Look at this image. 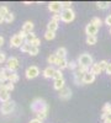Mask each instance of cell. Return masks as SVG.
I'll list each match as a JSON object with an SVG mask.
<instances>
[{
    "mask_svg": "<svg viewBox=\"0 0 111 123\" xmlns=\"http://www.w3.org/2000/svg\"><path fill=\"white\" fill-rule=\"evenodd\" d=\"M104 123H111V116L106 117V118L104 119Z\"/></svg>",
    "mask_w": 111,
    "mask_h": 123,
    "instance_id": "46",
    "label": "cell"
},
{
    "mask_svg": "<svg viewBox=\"0 0 111 123\" xmlns=\"http://www.w3.org/2000/svg\"><path fill=\"white\" fill-rule=\"evenodd\" d=\"M38 52H39V48L32 46V48H31V50H30V53H28V54H30V55H37Z\"/></svg>",
    "mask_w": 111,
    "mask_h": 123,
    "instance_id": "36",
    "label": "cell"
},
{
    "mask_svg": "<svg viewBox=\"0 0 111 123\" xmlns=\"http://www.w3.org/2000/svg\"><path fill=\"white\" fill-rule=\"evenodd\" d=\"M57 30H58V22L51 18V21H49L48 25H47V31H51V32H56Z\"/></svg>",
    "mask_w": 111,
    "mask_h": 123,
    "instance_id": "19",
    "label": "cell"
},
{
    "mask_svg": "<svg viewBox=\"0 0 111 123\" xmlns=\"http://www.w3.org/2000/svg\"><path fill=\"white\" fill-rule=\"evenodd\" d=\"M90 24H93L94 26H96V27H100L103 25V20L100 18V17H96V16H94L93 18H91V21H90Z\"/></svg>",
    "mask_w": 111,
    "mask_h": 123,
    "instance_id": "25",
    "label": "cell"
},
{
    "mask_svg": "<svg viewBox=\"0 0 111 123\" xmlns=\"http://www.w3.org/2000/svg\"><path fill=\"white\" fill-rule=\"evenodd\" d=\"M5 87H6L7 91H13V90L15 89V86H14L13 83H7V84H5Z\"/></svg>",
    "mask_w": 111,
    "mask_h": 123,
    "instance_id": "39",
    "label": "cell"
},
{
    "mask_svg": "<svg viewBox=\"0 0 111 123\" xmlns=\"http://www.w3.org/2000/svg\"><path fill=\"white\" fill-rule=\"evenodd\" d=\"M48 10L54 14H60L63 11V6L60 1H51L48 4Z\"/></svg>",
    "mask_w": 111,
    "mask_h": 123,
    "instance_id": "8",
    "label": "cell"
},
{
    "mask_svg": "<svg viewBox=\"0 0 111 123\" xmlns=\"http://www.w3.org/2000/svg\"><path fill=\"white\" fill-rule=\"evenodd\" d=\"M95 78L96 75L93 74L91 71H88V73L84 74V78H83V84L84 85H88V84H93L94 81H95Z\"/></svg>",
    "mask_w": 111,
    "mask_h": 123,
    "instance_id": "11",
    "label": "cell"
},
{
    "mask_svg": "<svg viewBox=\"0 0 111 123\" xmlns=\"http://www.w3.org/2000/svg\"><path fill=\"white\" fill-rule=\"evenodd\" d=\"M37 37H36V35H35V32H31V33H27V36H26V38H25V42L26 43H31L32 41H35Z\"/></svg>",
    "mask_w": 111,
    "mask_h": 123,
    "instance_id": "29",
    "label": "cell"
},
{
    "mask_svg": "<svg viewBox=\"0 0 111 123\" xmlns=\"http://www.w3.org/2000/svg\"><path fill=\"white\" fill-rule=\"evenodd\" d=\"M1 22H5V17L0 15V24H1Z\"/></svg>",
    "mask_w": 111,
    "mask_h": 123,
    "instance_id": "48",
    "label": "cell"
},
{
    "mask_svg": "<svg viewBox=\"0 0 111 123\" xmlns=\"http://www.w3.org/2000/svg\"><path fill=\"white\" fill-rule=\"evenodd\" d=\"M78 65H79L78 62H74V60H72V62H69V63H68V68L72 69V70H74V71L78 69Z\"/></svg>",
    "mask_w": 111,
    "mask_h": 123,
    "instance_id": "32",
    "label": "cell"
},
{
    "mask_svg": "<svg viewBox=\"0 0 111 123\" xmlns=\"http://www.w3.org/2000/svg\"><path fill=\"white\" fill-rule=\"evenodd\" d=\"M31 48H32V44L31 43H24L22 46H21V52H24V53H30V50H31Z\"/></svg>",
    "mask_w": 111,
    "mask_h": 123,
    "instance_id": "28",
    "label": "cell"
},
{
    "mask_svg": "<svg viewBox=\"0 0 111 123\" xmlns=\"http://www.w3.org/2000/svg\"><path fill=\"white\" fill-rule=\"evenodd\" d=\"M5 62H7V60H6V54H5L4 52H0V64L5 63Z\"/></svg>",
    "mask_w": 111,
    "mask_h": 123,
    "instance_id": "38",
    "label": "cell"
},
{
    "mask_svg": "<svg viewBox=\"0 0 111 123\" xmlns=\"http://www.w3.org/2000/svg\"><path fill=\"white\" fill-rule=\"evenodd\" d=\"M90 71H91L93 74H95V75H99V74H101V73H103V70H101V68H100L99 63H94L93 67L90 68Z\"/></svg>",
    "mask_w": 111,
    "mask_h": 123,
    "instance_id": "23",
    "label": "cell"
},
{
    "mask_svg": "<svg viewBox=\"0 0 111 123\" xmlns=\"http://www.w3.org/2000/svg\"><path fill=\"white\" fill-rule=\"evenodd\" d=\"M95 5H96V7H98V9L105 10V9H107V7L110 6V3H107V1H96V3H95Z\"/></svg>",
    "mask_w": 111,
    "mask_h": 123,
    "instance_id": "24",
    "label": "cell"
},
{
    "mask_svg": "<svg viewBox=\"0 0 111 123\" xmlns=\"http://www.w3.org/2000/svg\"><path fill=\"white\" fill-rule=\"evenodd\" d=\"M60 17H62L63 22H72L73 20L75 18V12L73 11L72 9H64L62 12H60Z\"/></svg>",
    "mask_w": 111,
    "mask_h": 123,
    "instance_id": "3",
    "label": "cell"
},
{
    "mask_svg": "<svg viewBox=\"0 0 111 123\" xmlns=\"http://www.w3.org/2000/svg\"><path fill=\"white\" fill-rule=\"evenodd\" d=\"M98 31H99V27L94 26L93 24H88L85 26V33H86V36H96Z\"/></svg>",
    "mask_w": 111,
    "mask_h": 123,
    "instance_id": "12",
    "label": "cell"
},
{
    "mask_svg": "<svg viewBox=\"0 0 111 123\" xmlns=\"http://www.w3.org/2000/svg\"><path fill=\"white\" fill-rule=\"evenodd\" d=\"M54 73H56V69L53 68V67H47L45 70H43V76L46 78V79H51V78H53V75H54Z\"/></svg>",
    "mask_w": 111,
    "mask_h": 123,
    "instance_id": "14",
    "label": "cell"
},
{
    "mask_svg": "<svg viewBox=\"0 0 111 123\" xmlns=\"http://www.w3.org/2000/svg\"><path fill=\"white\" fill-rule=\"evenodd\" d=\"M45 38L47 41H52L56 38V32H51V31H46V33H45Z\"/></svg>",
    "mask_w": 111,
    "mask_h": 123,
    "instance_id": "30",
    "label": "cell"
},
{
    "mask_svg": "<svg viewBox=\"0 0 111 123\" xmlns=\"http://www.w3.org/2000/svg\"><path fill=\"white\" fill-rule=\"evenodd\" d=\"M25 75H26L27 79H35V78H37V76L39 75V69H38V67H36V65L28 67V68L26 69V71H25Z\"/></svg>",
    "mask_w": 111,
    "mask_h": 123,
    "instance_id": "4",
    "label": "cell"
},
{
    "mask_svg": "<svg viewBox=\"0 0 111 123\" xmlns=\"http://www.w3.org/2000/svg\"><path fill=\"white\" fill-rule=\"evenodd\" d=\"M0 101H1L3 104H4V102L10 101V91L6 90L5 84L0 85Z\"/></svg>",
    "mask_w": 111,
    "mask_h": 123,
    "instance_id": "9",
    "label": "cell"
},
{
    "mask_svg": "<svg viewBox=\"0 0 111 123\" xmlns=\"http://www.w3.org/2000/svg\"><path fill=\"white\" fill-rule=\"evenodd\" d=\"M65 81H64V79H59V80H54V84H53V87L56 89V90H62L65 85Z\"/></svg>",
    "mask_w": 111,
    "mask_h": 123,
    "instance_id": "22",
    "label": "cell"
},
{
    "mask_svg": "<svg viewBox=\"0 0 111 123\" xmlns=\"http://www.w3.org/2000/svg\"><path fill=\"white\" fill-rule=\"evenodd\" d=\"M111 116V104H109V102H106V104L104 105L103 107V115H101V118L105 119L106 117Z\"/></svg>",
    "mask_w": 111,
    "mask_h": 123,
    "instance_id": "15",
    "label": "cell"
},
{
    "mask_svg": "<svg viewBox=\"0 0 111 123\" xmlns=\"http://www.w3.org/2000/svg\"><path fill=\"white\" fill-rule=\"evenodd\" d=\"M84 74H85V73H83V71H80L79 69H77V70L74 71L73 76H74V83H75L77 85L83 84V78H84Z\"/></svg>",
    "mask_w": 111,
    "mask_h": 123,
    "instance_id": "13",
    "label": "cell"
},
{
    "mask_svg": "<svg viewBox=\"0 0 111 123\" xmlns=\"http://www.w3.org/2000/svg\"><path fill=\"white\" fill-rule=\"evenodd\" d=\"M72 1H62V6H63V10L64 9H72Z\"/></svg>",
    "mask_w": 111,
    "mask_h": 123,
    "instance_id": "37",
    "label": "cell"
},
{
    "mask_svg": "<svg viewBox=\"0 0 111 123\" xmlns=\"http://www.w3.org/2000/svg\"><path fill=\"white\" fill-rule=\"evenodd\" d=\"M14 20H15V15H14L13 12H9V14L5 16V22H7V24H11Z\"/></svg>",
    "mask_w": 111,
    "mask_h": 123,
    "instance_id": "31",
    "label": "cell"
},
{
    "mask_svg": "<svg viewBox=\"0 0 111 123\" xmlns=\"http://www.w3.org/2000/svg\"><path fill=\"white\" fill-rule=\"evenodd\" d=\"M6 76H7L9 83H13V84H15V83H17V81H19V75H17L16 73H11L10 70H7V74H6Z\"/></svg>",
    "mask_w": 111,
    "mask_h": 123,
    "instance_id": "17",
    "label": "cell"
},
{
    "mask_svg": "<svg viewBox=\"0 0 111 123\" xmlns=\"http://www.w3.org/2000/svg\"><path fill=\"white\" fill-rule=\"evenodd\" d=\"M22 31H25L26 33H31L33 32V22L32 21H26L22 25Z\"/></svg>",
    "mask_w": 111,
    "mask_h": 123,
    "instance_id": "16",
    "label": "cell"
},
{
    "mask_svg": "<svg viewBox=\"0 0 111 123\" xmlns=\"http://www.w3.org/2000/svg\"><path fill=\"white\" fill-rule=\"evenodd\" d=\"M105 73L109 74V75H111V63L107 64V68H106V70H105Z\"/></svg>",
    "mask_w": 111,
    "mask_h": 123,
    "instance_id": "44",
    "label": "cell"
},
{
    "mask_svg": "<svg viewBox=\"0 0 111 123\" xmlns=\"http://www.w3.org/2000/svg\"><path fill=\"white\" fill-rule=\"evenodd\" d=\"M96 42H98L96 36H86V43L89 46H94V44H96Z\"/></svg>",
    "mask_w": 111,
    "mask_h": 123,
    "instance_id": "26",
    "label": "cell"
},
{
    "mask_svg": "<svg viewBox=\"0 0 111 123\" xmlns=\"http://www.w3.org/2000/svg\"><path fill=\"white\" fill-rule=\"evenodd\" d=\"M78 64H79V65H83V67H86V68H91L93 64H94L93 57L90 55L89 53L80 54L79 58H78Z\"/></svg>",
    "mask_w": 111,
    "mask_h": 123,
    "instance_id": "2",
    "label": "cell"
},
{
    "mask_svg": "<svg viewBox=\"0 0 111 123\" xmlns=\"http://www.w3.org/2000/svg\"><path fill=\"white\" fill-rule=\"evenodd\" d=\"M105 25H107V26L111 27V14L106 16V18H105Z\"/></svg>",
    "mask_w": 111,
    "mask_h": 123,
    "instance_id": "42",
    "label": "cell"
},
{
    "mask_svg": "<svg viewBox=\"0 0 111 123\" xmlns=\"http://www.w3.org/2000/svg\"><path fill=\"white\" fill-rule=\"evenodd\" d=\"M56 55H57L58 58H60V59H64L65 55H67V49H65L64 47H59V48H57V50H56Z\"/></svg>",
    "mask_w": 111,
    "mask_h": 123,
    "instance_id": "21",
    "label": "cell"
},
{
    "mask_svg": "<svg viewBox=\"0 0 111 123\" xmlns=\"http://www.w3.org/2000/svg\"><path fill=\"white\" fill-rule=\"evenodd\" d=\"M19 68V59L16 57H11L9 58L6 62V69L10 70L11 73H15V70Z\"/></svg>",
    "mask_w": 111,
    "mask_h": 123,
    "instance_id": "6",
    "label": "cell"
},
{
    "mask_svg": "<svg viewBox=\"0 0 111 123\" xmlns=\"http://www.w3.org/2000/svg\"><path fill=\"white\" fill-rule=\"evenodd\" d=\"M68 63H69V62H68L65 58H64V59H60L57 67H59V70H63V69H67V68H68Z\"/></svg>",
    "mask_w": 111,
    "mask_h": 123,
    "instance_id": "27",
    "label": "cell"
},
{
    "mask_svg": "<svg viewBox=\"0 0 111 123\" xmlns=\"http://www.w3.org/2000/svg\"><path fill=\"white\" fill-rule=\"evenodd\" d=\"M59 60H60V58H58V57L56 55V53H54V54H51V55H48V58H47L48 64H51V65H58Z\"/></svg>",
    "mask_w": 111,
    "mask_h": 123,
    "instance_id": "18",
    "label": "cell"
},
{
    "mask_svg": "<svg viewBox=\"0 0 111 123\" xmlns=\"http://www.w3.org/2000/svg\"><path fill=\"white\" fill-rule=\"evenodd\" d=\"M70 97H72V90H70L69 87L64 86L62 90L59 91V98H60V100L67 101V100H69Z\"/></svg>",
    "mask_w": 111,
    "mask_h": 123,
    "instance_id": "10",
    "label": "cell"
},
{
    "mask_svg": "<svg viewBox=\"0 0 111 123\" xmlns=\"http://www.w3.org/2000/svg\"><path fill=\"white\" fill-rule=\"evenodd\" d=\"M31 110H32V112H35V115L39 113V112H47L48 113L49 107L43 98H35L31 102Z\"/></svg>",
    "mask_w": 111,
    "mask_h": 123,
    "instance_id": "1",
    "label": "cell"
},
{
    "mask_svg": "<svg viewBox=\"0 0 111 123\" xmlns=\"http://www.w3.org/2000/svg\"><path fill=\"white\" fill-rule=\"evenodd\" d=\"M31 44H32L33 47H39V44H41V39L36 38L35 41H32V42H31Z\"/></svg>",
    "mask_w": 111,
    "mask_h": 123,
    "instance_id": "40",
    "label": "cell"
},
{
    "mask_svg": "<svg viewBox=\"0 0 111 123\" xmlns=\"http://www.w3.org/2000/svg\"><path fill=\"white\" fill-rule=\"evenodd\" d=\"M53 79H54V80H59V79H63V74H62V70L57 69V70H56V73H54V75H53Z\"/></svg>",
    "mask_w": 111,
    "mask_h": 123,
    "instance_id": "33",
    "label": "cell"
},
{
    "mask_svg": "<svg viewBox=\"0 0 111 123\" xmlns=\"http://www.w3.org/2000/svg\"><path fill=\"white\" fill-rule=\"evenodd\" d=\"M6 74H7V69L6 68H1V69H0V85L5 84V81L7 80Z\"/></svg>",
    "mask_w": 111,
    "mask_h": 123,
    "instance_id": "20",
    "label": "cell"
},
{
    "mask_svg": "<svg viewBox=\"0 0 111 123\" xmlns=\"http://www.w3.org/2000/svg\"><path fill=\"white\" fill-rule=\"evenodd\" d=\"M14 110H15V102H14V101L4 102V104L1 105V108H0V111H1L3 115H9V113H11Z\"/></svg>",
    "mask_w": 111,
    "mask_h": 123,
    "instance_id": "5",
    "label": "cell"
},
{
    "mask_svg": "<svg viewBox=\"0 0 111 123\" xmlns=\"http://www.w3.org/2000/svg\"><path fill=\"white\" fill-rule=\"evenodd\" d=\"M28 123H42V121H39V119H37V118H33V119H31Z\"/></svg>",
    "mask_w": 111,
    "mask_h": 123,
    "instance_id": "45",
    "label": "cell"
},
{
    "mask_svg": "<svg viewBox=\"0 0 111 123\" xmlns=\"http://www.w3.org/2000/svg\"><path fill=\"white\" fill-rule=\"evenodd\" d=\"M24 43H25V39H22L19 35H14L10 38V47H13V48H21Z\"/></svg>",
    "mask_w": 111,
    "mask_h": 123,
    "instance_id": "7",
    "label": "cell"
},
{
    "mask_svg": "<svg viewBox=\"0 0 111 123\" xmlns=\"http://www.w3.org/2000/svg\"><path fill=\"white\" fill-rule=\"evenodd\" d=\"M107 64H109V62H107V60H101V62H99V65H100V68H101V70H103V71H105V70H106Z\"/></svg>",
    "mask_w": 111,
    "mask_h": 123,
    "instance_id": "35",
    "label": "cell"
},
{
    "mask_svg": "<svg viewBox=\"0 0 111 123\" xmlns=\"http://www.w3.org/2000/svg\"><path fill=\"white\" fill-rule=\"evenodd\" d=\"M4 44V37H1V36H0V47H1Z\"/></svg>",
    "mask_w": 111,
    "mask_h": 123,
    "instance_id": "47",
    "label": "cell"
},
{
    "mask_svg": "<svg viewBox=\"0 0 111 123\" xmlns=\"http://www.w3.org/2000/svg\"><path fill=\"white\" fill-rule=\"evenodd\" d=\"M19 36L21 37L22 39H25V38H26V36H27V33L25 32V31H22V30H21V31H20V33H19Z\"/></svg>",
    "mask_w": 111,
    "mask_h": 123,
    "instance_id": "43",
    "label": "cell"
},
{
    "mask_svg": "<svg viewBox=\"0 0 111 123\" xmlns=\"http://www.w3.org/2000/svg\"><path fill=\"white\" fill-rule=\"evenodd\" d=\"M52 20H54V21L59 22V21H62V17H60V14H54L52 16Z\"/></svg>",
    "mask_w": 111,
    "mask_h": 123,
    "instance_id": "41",
    "label": "cell"
},
{
    "mask_svg": "<svg viewBox=\"0 0 111 123\" xmlns=\"http://www.w3.org/2000/svg\"><path fill=\"white\" fill-rule=\"evenodd\" d=\"M7 14H9V9L6 6H0V15L5 17Z\"/></svg>",
    "mask_w": 111,
    "mask_h": 123,
    "instance_id": "34",
    "label": "cell"
},
{
    "mask_svg": "<svg viewBox=\"0 0 111 123\" xmlns=\"http://www.w3.org/2000/svg\"><path fill=\"white\" fill-rule=\"evenodd\" d=\"M110 35H111V27H110Z\"/></svg>",
    "mask_w": 111,
    "mask_h": 123,
    "instance_id": "49",
    "label": "cell"
}]
</instances>
